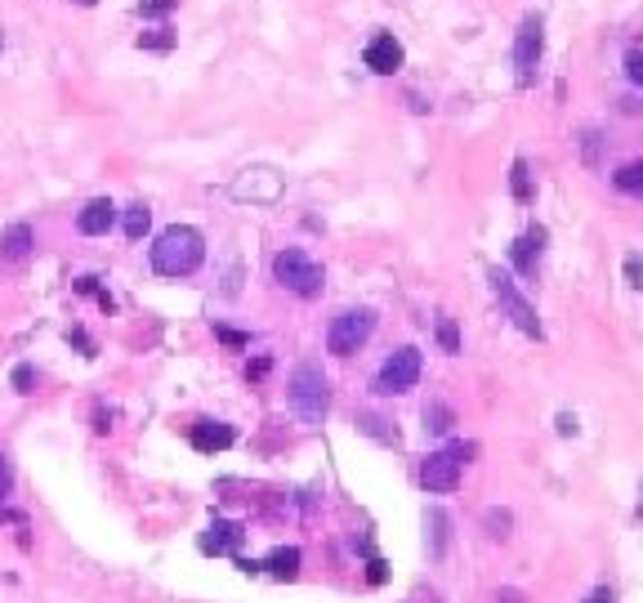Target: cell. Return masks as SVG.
Masks as SVG:
<instances>
[{"label":"cell","instance_id":"d590c367","mask_svg":"<svg viewBox=\"0 0 643 603\" xmlns=\"http://www.w3.org/2000/svg\"><path fill=\"white\" fill-rule=\"evenodd\" d=\"M559 434H577V416H568V411H563V416H559Z\"/></svg>","mask_w":643,"mask_h":603},{"label":"cell","instance_id":"e575fe53","mask_svg":"<svg viewBox=\"0 0 643 603\" xmlns=\"http://www.w3.org/2000/svg\"><path fill=\"white\" fill-rule=\"evenodd\" d=\"M367 577H371V586H380V581H385V563L371 559V572H367Z\"/></svg>","mask_w":643,"mask_h":603},{"label":"cell","instance_id":"ba28073f","mask_svg":"<svg viewBox=\"0 0 643 603\" xmlns=\"http://www.w3.org/2000/svg\"><path fill=\"white\" fill-rule=\"evenodd\" d=\"M286 179L277 175L273 166H246L242 175L228 184V197L233 201H251V206H273L277 197H282Z\"/></svg>","mask_w":643,"mask_h":603},{"label":"cell","instance_id":"d4e9b609","mask_svg":"<svg viewBox=\"0 0 643 603\" xmlns=\"http://www.w3.org/2000/svg\"><path fill=\"white\" fill-rule=\"evenodd\" d=\"M139 45H143V50H170V45H175V32H170V27H157V32H143V36H139Z\"/></svg>","mask_w":643,"mask_h":603},{"label":"cell","instance_id":"484cf974","mask_svg":"<svg viewBox=\"0 0 643 603\" xmlns=\"http://www.w3.org/2000/svg\"><path fill=\"white\" fill-rule=\"evenodd\" d=\"M9 380H14L18 394H32V389H36V371L27 367V362H23V367H14V376H9Z\"/></svg>","mask_w":643,"mask_h":603},{"label":"cell","instance_id":"4fadbf2b","mask_svg":"<svg viewBox=\"0 0 643 603\" xmlns=\"http://www.w3.org/2000/svg\"><path fill=\"white\" fill-rule=\"evenodd\" d=\"M541 251H545V228H527V233L514 242L510 260H514V268H518V273H523V277H536V264H541Z\"/></svg>","mask_w":643,"mask_h":603},{"label":"cell","instance_id":"d6986e66","mask_svg":"<svg viewBox=\"0 0 643 603\" xmlns=\"http://www.w3.org/2000/svg\"><path fill=\"white\" fill-rule=\"evenodd\" d=\"M148 224H152V210L143 206V201H134V206L126 210V237L130 242H139V237L148 233Z\"/></svg>","mask_w":643,"mask_h":603},{"label":"cell","instance_id":"44dd1931","mask_svg":"<svg viewBox=\"0 0 643 603\" xmlns=\"http://www.w3.org/2000/svg\"><path fill=\"white\" fill-rule=\"evenodd\" d=\"M510 188H514V197L523 201V206L532 201V175H527V161H523V157H518L514 166H510Z\"/></svg>","mask_w":643,"mask_h":603},{"label":"cell","instance_id":"f35d334b","mask_svg":"<svg viewBox=\"0 0 643 603\" xmlns=\"http://www.w3.org/2000/svg\"><path fill=\"white\" fill-rule=\"evenodd\" d=\"M0 45H5V36H0Z\"/></svg>","mask_w":643,"mask_h":603},{"label":"cell","instance_id":"5b68a950","mask_svg":"<svg viewBox=\"0 0 643 603\" xmlns=\"http://www.w3.org/2000/svg\"><path fill=\"white\" fill-rule=\"evenodd\" d=\"M487 282H492V295H496V304L505 309V318H510L523 335H532V340H545L541 318H536V309L523 300V295H518L514 277H510V273H501V268H487Z\"/></svg>","mask_w":643,"mask_h":603},{"label":"cell","instance_id":"3957f363","mask_svg":"<svg viewBox=\"0 0 643 603\" xmlns=\"http://www.w3.org/2000/svg\"><path fill=\"white\" fill-rule=\"evenodd\" d=\"M273 277H277V286H286V291L300 295V300H318L322 282H326L322 264L309 260L304 251H295V246H286V251L273 255Z\"/></svg>","mask_w":643,"mask_h":603},{"label":"cell","instance_id":"7c38bea8","mask_svg":"<svg viewBox=\"0 0 643 603\" xmlns=\"http://www.w3.org/2000/svg\"><path fill=\"white\" fill-rule=\"evenodd\" d=\"M237 443V434H233V425H224V420H197L193 425V447L197 452H228V447Z\"/></svg>","mask_w":643,"mask_h":603},{"label":"cell","instance_id":"f1b7e54d","mask_svg":"<svg viewBox=\"0 0 643 603\" xmlns=\"http://www.w3.org/2000/svg\"><path fill=\"white\" fill-rule=\"evenodd\" d=\"M9 487H14V469H9L5 452H0V501H5V496H9Z\"/></svg>","mask_w":643,"mask_h":603},{"label":"cell","instance_id":"836d02e7","mask_svg":"<svg viewBox=\"0 0 643 603\" xmlns=\"http://www.w3.org/2000/svg\"><path fill=\"white\" fill-rule=\"evenodd\" d=\"M585 603H617V595H612V590H608V586H599V590H594V595H590V599H585Z\"/></svg>","mask_w":643,"mask_h":603},{"label":"cell","instance_id":"4dcf8cb0","mask_svg":"<svg viewBox=\"0 0 643 603\" xmlns=\"http://www.w3.org/2000/svg\"><path fill=\"white\" fill-rule=\"evenodd\" d=\"M626 72H630V81H635V85H643V50H635L626 59Z\"/></svg>","mask_w":643,"mask_h":603},{"label":"cell","instance_id":"30bf717a","mask_svg":"<svg viewBox=\"0 0 643 603\" xmlns=\"http://www.w3.org/2000/svg\"><path fill=\"white\" fill-rule=\"evenodd\" d=\"M402 45L393 41V32H380V36H371L367 41V50H362V63L371 67V72H380V76H393L402 67Z\"/></svg>","mask_w":643,"mask_h":603},{"label":"cell","instance_id":"7402d4cb","mask_svg":"<svg viewBox=\"0 0 643 603\" xmlns=\"http://www.w3.org/2000/svg\"><path fill=\"white\" fill-rule=\"evenodd\" d=\"M358 429H362V434H371V438H380V443L398 447V429H385V420H380V416H362Z\"/></svg>","mask_w":643,"mask_h":603},{"label":"cell","instance_id":"52a82bcc","mask_svg":"<svg viewBox=\"0 0 643 603\" xmlns=\"http://www.w3.org/2000/svg\"><path fill=\"white\" fill-rule=\"evenodd\" d=\"M371 331H376V313H371V309H344L340 318H331L326 349H331L335 358H353V353L371 340Z\"/></svg>","mask_w":643,"mask_h":603},{"label":"cell","instance_id":"277c9868","mask_svg":"<svg viewBox=\"0 0 643 603\" xmlns=\"http://www.w3.org/2000/svg\"><path fill=\"white\" fill-rule=\"evenodd\" d=\"M478 447L474 443H451L443 452H429L425 465H420V483H425V492H456L460 487V465L474 456Z\"/></svg>","mask_w":643,"mask_h":603},{"label":"cell","instance_id":"cb8c5ba5","mask_svg":"<svg viewBox=\"0 0 643 603\" xmlns=\"http://www.w3.org/2000/svg\"><path fill=\"white\" fill-rule=\"evenodd\" d=\"M438 344H443V353H460V331H456V318H438Z\"/></svg>","mask_w":643,"mask_h":603},{"label":"cell","instance_id":"ac0fdd59","mask_svg":"<svg viewBox=\"0 0 643 603\" xmlns=\"http://www.w3.org/2000/svg\"><path fill=\"white\" fill-rule=\"evenodd\" d=\"M425 528H429V554H434V559H443V554H447V514L443 510H429Z\"/></svg>","mask_w":643,"mask_h":603},{"label":"cell","instance_id":"9c48e42d","mask_svg":"<svg viewBox=\"0 0 643 603\" xmlns=\"http://www.w3.org/2000/svg\"><path fill=\"white\" fill-rule=\"evenodd\" d=\"M416 380H420V349H411V344H402L398 353H389L385 358V367L376 371V394H407V389H416Z\"/></svg>","mask_w":643,"mask_h":603},{"label":"cell","instance_id":"ffe728a7","mask_svg":"<svg viewBox=\"0 0 643 603\" xmlns=\"http://www.w3.org/2000/svg\"><path fill=\"white\" fill-rule=\"evenodd\" d=\"M451 425H456L451 407H443V402H429V407H425V429H434V434H451Z\"/></svg>","mask_w":643,"mask_h":603},{"label":"cell","instance_id":"8992f818","mask_svg":"<svg viewBox=\"0 0 643 603\" xmlns=\"http://www.w3.org/2000/svg\"><path fill=\"white\" fill-rule=\"evenodd\" d=\"M541 54H545V23H541V14H527L523 23H518V36H514V81L523 85V90L536 85Z\"/></svg>","mask_w":643,"mask_h":603},{"label":"cell","instance_id":"e0dca14e","mask_svg":"<svg viewBox=\"0 0 643 603\" xmlns=\"http://www.w3.org/2000/svg\"><path fill=\"white\" fill-rule=\"evenodd\" d=\"M612 184H617L626 197H643V161H626V166L612 175Z\"/></svg>","mask_w":643,"mask_h":603},{"label":"cell","instance_id":"9a60e30c","mask_svg":"<svg viewBox=\"0 0 643 603\" xmlns=\"http://www.w3.org/2000/svg\"><path fill=\"white\" fill-rule=\"evenodd\" d=\"M32 228L27 224H9L5 233H0V264H23L27 255H32Z\"/></svg>","mask_w":643,"mask_h":603},{"label":"cell","instance_id":"f546056e","mask_svg":"<svg viewBox=\"0 0 643 603\" xmlns=\"http://www.w3.org/2000/svg\"><path fill=\"white\" fill-rule=\"evenodd\" d=\"M215 335L224 344H233V349H242V344H251V335H242V331H228V327H215Z\"/></svg>","mask_w":643,"mask_h":603},{"label":"cell","instance_id":"8d00e7d4","mask_svg":"<svg viewBox=\"0 0 643 603\" xmlns=\"http://www.w3.org/2000/svg\"><path fill=\"white\" fill-rule=\"evenodd\" d=\"M496 603H523V595H518V590H501V595H496Z\"/></svg>","mask_w":643,"mask_h":603},{"label":"cell","instance_id":"7a4b0ae2","mask_svg":"<svg viewBox=\"0 0 643 603\" xmlns=\"http://www.w3.org/2000/svg\"><path fill=\"white\" fill-rule=\"evenodd\" d=\"M291 411L304 420V425H322L326 411H331V380L322 376V367L313 362H300L291 371Z\"/></svg>","mask_w":643,"mask_h":603},{"label":"cell","instance_id":"2e32d148","mask_svg":"<svg viewBox=\"0 0 643 603\" xmlns=\"http://www.w3.org/2000/svg\"><path fill=\"white\" fill-rule=\"evenodd\" d=\"M300 563H304V554L295 550V545H277V550L268 554V563H259V568H264L268 577H277V581H295L300 577Z\"/></svg>","mask_w":643,"mask_h":603},{"label":"cell","instance_id":"83f0119b","mask_svg":"<svg viewBox=\"0 0 643 603\" xmlns=\"http://www.w3.org/2000/svg\"><path fill=\"white\" fill-rule=\"evenodd\" d=\"M175 5H179V0H143L139 14H143V18H152V14H166V9H175Z\"/></svg>","mask_w":643,"mask_h":603},{"label":"cell","instance_id":"74e56055","mask_svg":"<svg viewBox=\"0 0 643 603\" xmlns=\"http://www.w3.org/2000/svg\"><path fill=\"white\" fill-rule=\"evenodd\" d=\"M639 514H643V501H639Z\"/></svg>","mask_w":643,"mask_h":603},{"label":"cell","instance_id":"603a6c76","mask_svg":"<svg viewBox=\"0 0 643 603\" xmlns=\"http://www.w3.org/2000/svg\"><path fill=\"white\" fill-rule=\"evenodd\" d=\"M487 536H492V541H505V536H510V514H505V510H487Z\"/></svg>","mask_w":643,"mask_h":603},{"label":"cell","instance_id":"8fae6325","mask_svg":"<svg viewBox=\"0 0 643 603\" xmlns=\"http://www.w3.org/2000/svg\"><path fill=\"white\" fill-rule=\"evenodd\" d=\"M246 541V528L242 523H228V519H215L206 532H201V554H233L237 545Z\"/></svg>","mask_w":643,"mask_h":603},{"label":"cell","instance_id":"4316f807","mask_svg":"<svg viewBox=\"0 0 643 603\" xmlns=\"http://www.w3.org/2000/svg\"><path fill=\"white\" fill-rule=\"evenodd\" d=\"M626 282L643 291V255H626Z\"/></svg>","mask_w":643,"mask_h":603},{"label":"cell","instance_id":"d6a6232c","mask_svg":"<svg viewBox=\"0 0 643 603\" xmlns=\"http://www.w3.org/2000/svg\"><path fill=\"white\" fill-rule=\"evenodd\" d=\"M0 523H14V528H27V519H23V514L5 510V505H0Z\"/></svg>","mask_w":643,"mask_h":603},{"label":"cell","instance_id":"ab89813d","mask_svg":"<svg viewBox=\"0 0 643 603\" xmlns=\"http://www.w3.org/2000/svg\"><path fill=\"white\" fill-rule=\"evenodd\" d=\"M85 5H90V0H85Z\"/></svg>","mask_w":643,"mask_h":603},{"label":"cell","instance_id":"5bb4252c","mask_svg":"<svg viewBox=\"0 0 643 603\" xmlns=\"http://www.w3.org/2000/svg\"><path fill=\"white\" fill-rule=\"evenodd\" d=\"M112 224H117V206H112L108 197H94L90 206H85L81 215H76V228H81L85 237H103Z\"/></svg>","mask_w":643,"mask_h":603},{"label":"cell","instance_id":"6da1fadb","mask_svg":"<svg viewBox=\"0 0 643 603\" xmlns=\"http://www.w3.org/2000/svg\"><path fill=\"white\" fill-rule=\"evenodd\" d=\"M201 260H206V242H201V233L188 224H170L166 233L152 242V268H157L161 277H193Z\"/></svg>","mask_w":643,"mask_h":603},{"label":"cell","instance_id":"1f68e13d","mask_svg":"<svg viewBox=\"0 0 643 603\" xmlns=\"http://www.w3.org/2000/svg\"><path fill=\"white\" fill-rule=\"evenodd\" d=\"M246 376H251V380H264V376H268V358L251 362V367H246Z\"/></svg>","mask_w":643,"mask_h":603}]
</instances>
